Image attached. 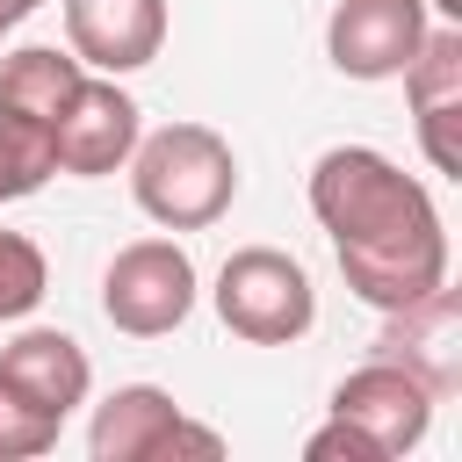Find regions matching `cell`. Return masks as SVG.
<instances>
[{
	"label": "cell",
	"instance_id": "1",
	"mask_svg": "<svg viewBox=\"0 0 462 462\" xmlns=\"http://www.w3.org/2000/svg\"><path fill=\"white\" fill-rule=\"evenodd\" d=\"M310 217L332 231L339 274L375 310H411L448 289V231L433 195L368 144H332L310 166Z\"/></svg>",
	"mask_w": 462,
	"mask_h": 462
},
{
	"label": "cell",
	"instance_id": "2",
	"mask_svg": "<svg viewBox=\"0 0 462 462\" xmlns=\"http://www.w3.org/2000/svg\"><path fill=\"white\" fill-rule=\"evenodd\" d=\"M123 166H130L137 209L166 231H202L238 195V159L209 123H166V130L137 137V152Z\"/></svg>",
	"mask_w": 462,
	"mask_h": 462
},
{
	"label": "cell",
	"instance_id": "3",
	"mask_svg": "<svg viewBox=\"0 0 462 462\" xmlns=\"http://www.w3.org/2000/svg\"><path fill=\"white\" fill-rule=\"evenodd\" d=\"M217 318H224L238 339H253V346H289V339L310 332L318 289H310V274H303L289 253L245 245V253H231L224 274H217Z\"/></svg>",
	"mask_w": 462,
	"mask_h": 462
},
{
	"label": "cell",
	"instance_id": "4",
	"mask_svg": "<svg viewBox=\"0 0 462 462\" xmlns=\"http://www.w3.org/2000/svg\"><path fill=\"white\" fill-rule=\"evenodd\" d=\"M101 310L130 339H159L195 310V260L173 238H137L101 274Z\"/></svg>",
	"mask_w": 462,
	"mask_h": 462
},
{
	"label": "cell",
	"instance_id": "5",
	"mask_svg": "<svg viewBox=\"0 0 462 462\" xmlns=\"http://www.w3.org/2000/svg\"><path fill=\"white\" fill-rule=\"evenodd\" d=\"M87 448H94V462H166V455H202V462H217V455H224V440H217L209 426L180 419V404H173L166 390H152V383H123V390L94 411Z\"/></svg>",
	"mask_w": 462,
	"mask_h": 462
},
{
	"label": "cell",
	"instance_id": "6",
	"mask_svg": "<svg viewBox=\"0 0 462 462\" xmlns=\"http://www.w3.org/2000/svg\"><path fill=\"white\" fill-rule=\"evenodd\" d=\"M332 419L361 426V433L383 448V462H390V455H404V448L426 440V426H433V383H426L419 368H404V361L383 354V361L354 368V375L332 390Z\"/></svg>",
	"mask_w": 462,
	"mask_h": 462
},
{
	"label": "cell",
	"instance_id": "7",
	"mask_svg": "<svg viewBox=\"0 0 462 462\" xmlns=\"http://www.w3.org/2000/svg\"><path fill=\"white\" fill-rule=\"evenodd\" d=\"M426 29V0H339L325 22V51L346 79H397Z\"/></svg>",
	"mask_w": 462,
	"mask_h": 462
},
{
	"label": "cell",
	"instance_id": "8",
	"mask_svg": "<svg viewBox=\"0 0 462 462\" xmlns=\"http://www.w3.org/2000/svg\"><path fill=\"white\" fill-rule=\"evenodd\" d=\"M137 101L116 87V79H79V94L65 101V116L51 123V159L58 173H79V180H101L116 173L130 152H137Z\"/></svg>",
	"mask_w": 462,
	"mask_h": 462
},
{
	"label": "cell",
	"instance_id": "9",
	"mask_svg": "<svg viewBox=\"0 0 462 462\" xmlns=\"http://www.w3.org/2000/svg\"><path fill=\"white\" fill-rule=\"evenodd\" d=\"M404 94H411L433 173H462V22L426 29V43L404 65Z\"/></svg>",
	"mask_w": 462,
	"mask_h": 462
},
{
	"label": "cell",
	"instance_id": "10",
	"mask_svg": "<svg viewBox=\"0 0 462 462\" xmlns=\"http://www.w3.org/2000/svg\"><path fill=\"white\" fill-rule=\"evenodd\" d=\"M65 43L94 72H137L166 43V0H65Z\"/></svg>",
	"mask_w": 462,
	"mask_h": 462
},
{
	"label": "cell",
	"instance_id": "11",
	"mask_svg": "<svg viewBox=\"0 0 462 462\" xmlns=\"http://www.w3.org/2000/svg\"><path fill=\"white\" fill-rule=\"evenodd\" d=\"M0 375H7L36 411H51L58 426L87 404V383H94V368H87L79 339H72V332H58V325H29V332H14V339L0 346Z\"/></svg>",
	"mask_w": 462,
	"mask_h": 462
},
{
	"label": "cell",
	"instance_id": "12",
	"mask_svg": "<svg viewBox=\"0 0 462 462\" xmlns=\"http://www.w3.org/2000/svg\"><path fill=\"white\" fill-rule=\"evenodd\" d=\"M79 79H87V65L72 51L29 43V51L0 58V116H22V123H43L51 130L65 116V101L79 94Z\"/></svg>",
	"mask_w": 462,
	"mask_h": 462
},
{
	"label": "cell",
	"instance_id": "13",
	"mask_svg": "<svg viewBox=\"0 0 462 462\" xmlns=\"http://www.w3.org/2000/svg\"><path fill=\"white\" fill-rule=\"evenodd\" d=\"M51 173H58L51 130H43V123H22V116H0V202L36 195Z\"/></svg>",
	"mask_w": 462,
	"mask_h": 462
},
{
	"label": "cell",
	"instance_id": "14",
	"mask_svg": "<svg viewBox=\"0 0 462 462\" xmlns=\"http://www.w3.org/2000/svg\"><path fill=\"white\" fill-rule=\"evenodd\" d=\"M51 289V267L36 253V238L22 231H0V318H29Z\"/></svg>",
	"mask_w": 462,
	"mask_h": 462
},
{
	"label": "cell",
	"instance_id": "15",
	"mask_svg": "<svg viewBox=\"0 0 462 462\" xmlns=\"http://www.w3.org/2000/svg\"><path fill=\"white\" fill-rule=\"evenodd\" d=\"M58 448V419L36 411L7 375H0V462H29V455H51Z\"/></svg>",
	"mask_w": 462,
	"mask_h": 462
},
{
	"label": "cell",
	"instance_id": "16",
	"mask_svg": "<svg viewBox=\"0 0 462 462\" xmlns=\"http://www.w3.org/2000/svg\"><path fill=\"white\" fill-rule=\"evenodd\" d=\"M303 455H310V462H383V448H375L361 426H346V419L318 426V433L303 440Z\"/></svg>",
	"mask_w": 462,
	"mask_h": 462
},
{
	"label": "cell",
	"instance_id": "17",
	"mask_svg": "<svg viewBox=\"0 0 462 462\" xmlns=\"http://www.w3.org/2000/svg\"><path fill=\"white\" fill-rule=\"evenodd\" d=\"M36 7H43V0H0V22L14 29V22H22V14H36Z\"/></svg>",
	"mask_w": 462,
	"mask_h": 462
},
{
	"label": "cell",
	"instance_id": "18",
	"mask_svg": "<svg viewBox=\"0 0 462 462\" xmlns=\"http://www.w3.org/2000/svg\"><path fill=\"white\" fill-rule=\"evenodd\" d=\"M426 7H440V22H462V0H426Z\"/></svg>",
	"mask_w": 462,
	"mask_h": 462
},
{
	"label": "cell",
	"instance_id": "19",
	"mask_svg": "<svg viewBox=\"0 0 462 462\" xmlns=\"http://www.w3.org/2000/svg\"><path fill=\"white\" fill-rule=\"evenodd\" d=\"M0 29H7V22H0Z\"/></svg>",
	"mask_w": 462,
	"mask_h": 462
}]
</instances>
